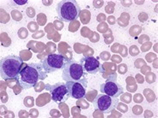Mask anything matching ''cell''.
Instances as JSON below:
<instances>
[{
    "instance_id": "cell-5",
    "label": "cell",
    "mask_w": 158,
    "mask_h": 118,
    "mask_svg": "<svg viewBox=\"0 0 158 118\" xmlns=\"http://www.w3.org/2000/svg\"><path fill=\"white\" fill-rule=\"evenodd\" d=\"M68 61L69 60L61 54H50L47 57H45L40 63L42 64L44 70L49 74L54 73L59 69H63Z\"/></svg>"
},
{
    "instance_id": "cell-2",
    "label": "cell",
    "mask_w": 158,
    "mask_h": 118,
    "mask_svg": "<svg viewBox=\"0 0 158 118\" xmlns=\"http://www.w3.org/2000/svg\"><path fill=\"white\" fill-rule=\"evenodd\" d=\"M24 64L23 59L16 55H9L1 58L0 75L2 79L5 81L17 79Z\"/></svg>"
},
{
    "instance_id": "cell-3",
    "label": "cell",
    "mask_w": 158,
    "mask_h": 118,
    "mask_svg": "<svg viewBox=\"0 0 158 118\" xmlns=\"http://www.w3.org/2000/svg\"><path fill=\"white\" fill-rule=\"evenodd\" d=\"M56 11L59 20L64 22H71L78 17L81 8L75 0H62L57 4Z\"/></svg>"
},
{
    "instance_id": "cell-6",
    "label": "cell",
    "mask_w": 158,
    "mask_h": 118,
    "mask_svg": "<svg viewBox=\"0 0 158 118\" xmlns=\"http://www.w3.org/2000/svg\"><path fill=\"white\" fill-rule=\"evenodd\" d=\"M118 98L111 97L104 93L97 95L94 100V106L96 110H100L102 113H109L117 107Z\"/></svg>"
},
{
    "instance_id": "cell-10",
    "label": "cell",
    "mask_w": 158,
    "mask_h": 118,
    "mask_svg": "<svg viewBox=\"0 0 158 118\" xmlns=\"http://www.w3.org/2000/svg\"><path fill=\"white\" fill-rule=\"evenodd\" d=\"M80 63L84 72L88 74H96L102 71V65L99 60L93 57H84L81 59Z\"/></svg>"
},
{
    "instance_id": "cell-11",
    "label": "cell",
    "mask_w": 158,
    "mask_h": 118,
    "mask_svg": "<svg viewBox=\"0 0 158 118\" xmlns=\"http://www.w3.org/2000/svg\"><path fill=\"white\" fill-rule=\"evenodd\" d=\"M16 3H17V4H26V3H27V1H23V2H19V1H16Z\"/></svg>"
},
{
    "instance_id": "cell-1",
    "label": "cell",
    "mask_w": 158,
    "mask_h": 118,
    "mask_svg": "<svg viewBox=\"0 0 158 118\" xmlns=\"http://www.w3.org/2000/svg\"><path fill=\"white\" fill-rule=\"evenodd\" d=\"M47 76L48 73L44 70L41 63H25L16 80L21 87L28 90L35 87L39 81L45 80Z\"/></svg>"
},
{
    "instance_id": "cell-8",
    "label": "cell",
    "mask_w": 158,
    "mask_h": 118,
    "mask_svg": "<svg viewBox=\"0 0 158 118\" xmlns=\"http://www.w3.org/2000/svg\"><path fill=\"white\" fill-rule=\"evenodd\" d=\"M87 79L77 81H65L70 97L76 99H83L86 97Z\"/></svg>"
},
{
    "instance_id": "cell-9",
    "label": "cell",
    "mask_w": 158,
    "mask_h": 118,
    "mask_svg": "<svg viewBox=\"0 0 158 118\" xmlns=\"http://www.w3.org/2000/svg\"><path fill=\"white\" fill-rule=\"evenodd\" d=\"M101 92L114 98H118L124 93V88L113 78H108L101 85Z\"/></svg>"
},
{
    "instance_id": "cell-7",
    "label": "cell",
    "mask_w": 158,
    "mask_h": 118,
    "mask_svg": "<svg viewBox=\"0 0 158 118\" xmlns=\"http://www.w3.org/2000/svg\"><path fill=\"white\" fill-rule=\"evenodd\" d=\"M45 89L47 91H49V92L52 96V99L58 104L64 102L70 98V95L68 92L67 87L65 86V83L58 82L56 84H53V85L46 84Z\"/></svg>"
},
{
    "instance_id": "cell-4",
    "label": "cell",
    "mask_w": 158,
    "mask_h": 118,
    "mask_svg": "<svg viewBox=\"0 0 158 118\" xmlns=\"http://www.w3.org/2000/svg\"><path fill=\"white\" fill-rule=\"evenodd\" d=\"M62 78L65 81H77L87 79V76L81 63L74 60H69L63 69Z\"/></svg>"
}]
</instances>
